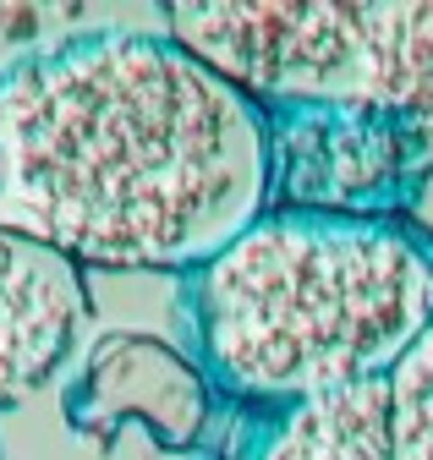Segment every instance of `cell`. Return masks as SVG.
I'll return each instance as SVG.
<instances>
[{
	"instance_id": "obj_1",
	"label": "cell",
	"mask_w": 433,
	"mask_h": 460,
	"mask_svg": "<svg viewBox=\"0 0 433 460\" xmlns=\"http://www.w3.org/2000/svg\"><path fill=\"white\" fill-rule=\"evenodd\" d=\"M263 110L171 33H72L0 72V230L77 269H203L269 203Z\"/></svg>"
},
{
	"instance_id": "obj_6",
	"label": "cell",
	"mask_w": 433,
	"mask_h": 460,
	"mask_svg": "<svg viewBox=\"0 0 433 460\" xmlns=\"http://www.w3.org/2000/svg\"><path fill=\"white\" fill-rule=\"evenodd\" d=\"M252 460H395L390 378L346 384L286 406Z\"/></svg>"
},
{
	"instance_id": "obj_7",
	"label": "cell",
	"mask_w": 433,
	"mask_h": 460,
	"mask_svg": "<svg viewBox=\"0 0 433 460\" xmlns=\"http://www.w3.org/2000/svg\"><path fill=\"white\" fill-rule=\"evenodd\" d=\"M395 460H433V323L390 373Z\"/></svg>"
},
{
	"instance_id": "obj_2",
	"label": "cell",
	"mask_w": 433,
	"mask_h": 460,
	"mask_svg": "<svg viewBox=\"0 0 433 460\" xmlns=\"http://www.w3.org/2000/svg\"><path fill=\"white\" fill-rule=\"evenodd\" d=\"M203 362L242 400L390 378L433 323V258L384 219L263 214L192 274Z\"/></svg>"
},
{
	"instance_id": "obj_3",
	"label": "cell",
	"mask_w": 433,
	"mask_h": 460,
	"mask_svg": "<svg viewBox=\"0 0 433 460\" xmlns=\"http://www.w3.org/2000/svg\"><path fill=\"white\" fill-rule=\"evenodd\" d=\"M165 33L252 104L390 110L433 127V6H171Z\"/></svg>"
},
{
	"instance_id": "obj_4",
	"label": "cell",
	"mask_w": 433,
	"mask_h": 460,
	"mask_svg": "<svg viewBox=\"0 0 433 460\" xmlns=\"http://www.w3.org/2000/svg\"><path fill=\"white\" fill-rule=\"evenodd\" d=\"M72 433L110 444L127 422H143L159 449H192L208 428L203 373L154 334H104L66 389Z\"/></svg>"
},
{
	"instance_id": "obj_5",
	"label": "cell",
	"mask_w": 433,
	"mask_h": 460,
	"mask_svg": "<svg viewBox=\"0 0 433 460\" xmlns=\"http://www.w3.org/2000/svg\"><path fill=\"white\" fill-rule=\"evenodd\" d=\"M88 318L83 269L0 230V411L56 373Z\"/></svg>"
}]
</instances>
